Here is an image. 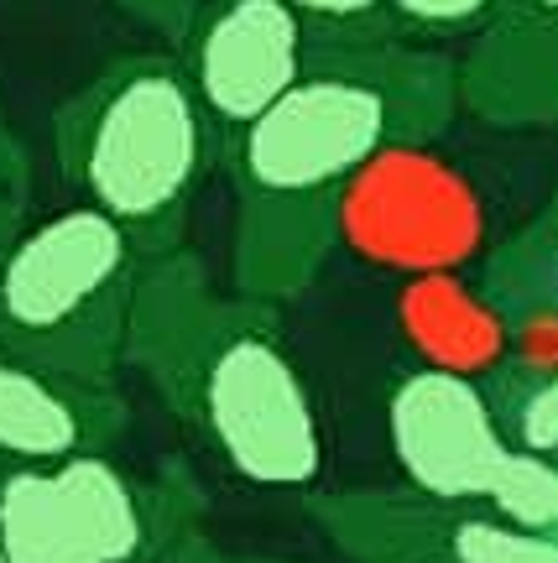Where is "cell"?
<instances>
[{
	"instance_id": "5bb4252c",
	"label": "cell",
	"mask_w": 558,
	"mask_h": 563,
	"mask_svg": "<svg viewBox=\"0 0 558 563\" xmlns=\"http://www.w3.org/2000/svg\"><path fill=\"white\" fill-rule=\"evenodd\" d=\"M501 0H392V32L397 42L434 47L449 37H470L496 16Z\"/></svg>"
},
{
	"instance_id": "8992f818",
	"label": "cell",
	"mask_w": 558,
	"mask_h": 563,
	"mask_svg": "<svg viewBox=\"0 0 558 563\" xmlns=\"http://www.w3.org/2000/svg\"><path fill=\"white\" fill-rule=\"evenodd\" d=\"M188 475H136L116 454L0 470V559L6 563H157L199 522Z\"/></svg>"
},
{
	"instance_id": "277c9868",
	"label": "cell",
	"mask_w": 558,
	"mask_h": 563,
	"mask_svg": "<svg viewBox=\"0 0 558 563\" xmlns=\"http://www.w3.org/2000/svg\"><path fill=\"white\" fill-rule=\"evenodd\" d=\"M141 277L146 251L89 203L21 224L0 251V350L116 386Z\"/></svg>"
},
{
	"instance_id": "6da1fadb",
	"label": "cell",
	"mask_w": 558,
	"mask_h": 563,
	"mask_svg": "<svg viewBox=\"0 0 558 563\" xmlns=\"http://www.w3.org/2000/svg\"><path fill=\"white\" fill-rule=\"evenodd\" d=\"M459 68L413 42H314L303 79L225 146L236 183V292L298 298L335 251L344 188L397 141H434Z\"/></svg>"
},
{
	"instance_id": "9c48e42d",
	"label": "cell",
	"mask_w": 558,
	"mask_h": 563,
	"mask_svg": "<svg viewBox=\"0 0 558 563\" xmlns=\"http://www.w3.org/2000/svg\"><path fill=\"white\" fill-rule=\"evenodd\" d=\"M308 53L314 37L287 0H204L178 58L220 136V162L225 146L303 79Z\"/></svg>"
},
{
	"instance_id": "7c38bea8",
	"label": "cell",
	"mask_w": 558,
	"mask_h": 563,
	"mask_svg": "<svg viewBox=\"0 0 558 563\" xmlns=\"http://www.w3.org/2000/svg\"><path fill=\"white\" fill-rule=\"evenodd\" d=\"M392 313H397L402 344L418 355V365H434V371L491 382L512 355L506 313L470 272L407 277Z\"/></svg>"
},
{
	"instance_id": "30bf717a",
	"label": "cell",
	"mask_w": 558,
	"mask_h": 563,
	"mask_svg": "<svg viewBox=\"0 0 558 563\" xmlns=\"http://www.w3.org/2000/svg\"><path fill=\"white\" fill-rule=\"evenodd\" d=\"M131 428L120 386L79 382L0 350V470L116 454Z\"/></svg>"
},
{
	"instance_id": "7a4b0ae2",
	"label": "cell",
	"mask_w": 558,
	"mask_h": 563,
	"mask_svg": "<svg viewBox=\"0 0 558 563\" xmlns=\"http://www.w3.org/2000/svg\"><path fill=\"white\" fill-rule=\"evenodd\" d=\"M173 418L245 485L314 490L324 422L272 302L215 292L188 251L146 262L131 319V355Z\"/></svg>"
},
{
	"instance_id": "52a82bcc",
	"label": "cell",
	"mask_w": 558,
	"mask_h": 563,
	"mask_svg": "<svg viewBox=\"0 0 558 563\" xmlns=\"http://www.w3.org/2000/svg\"><path fill=\"white\" fill-rule=\"evenodd\" d=\"M491 209L464 162L434 141H397L371 157L344 188L335 214V245L392 277L470 272L485 262Z\"/></svg>"
},
{
	"instance_id": "5b68a950",
	"label": "cell",
	"mask_w": 558,
	"mask_h": 563,
	"mask_svg": "<svg viewBox=\"0 0 558 563\" xmlns=\"http://www.w3.org/2000/svg\"><path fill=\"white\" fill-rule=\"evenodd\" d=\"M386 449L407 490L439 506H485L506 522L558 532V464L506 439L485 382L407 365L386 382Z\"/></svg>"
},
{
	"instance_id": "7402d4cb",
	"label": "cell",
	"mask_w": 558,
	"mask_h": 563,
	"mask_svg": "<svg viewBox=\"0 0 558 563\" xmlns=\"http://www.w3.org/2000/svg\"><path fill=\"white\" fill-rule=\"evenodd\" d=\"M0 563H6V559H0Z\"/></svg>"
},
{
	"instance_id": "ac0fdd59",
	"label": "cell",
	"mask_w": 558,
	"mask_h": 563,
	"mask_svg": "<svg viewBox=\"0 0 558 563\" xmlns=\"http://www.w3.org/2000/svg\"><path fill=\"white\" fill-rule=\"evenodd\" d=\"M157 563H240V559H230V553H225V548L215 543L199 522H194V527H183L178 538L167 543V553H162Z\"/></svg>"
},
{
	"instance_id": "44dd1931",
	"label": "cell",
	"mask_w": 558,
	"mask_h": 563,
	"mask_svg": "<svg viewBox=\"0 0 558 563\" xmlns=\"http://www.w3.org/2000/svg\"><path fill=\"white\" fill-rule=\"evenodd\" d=\"M240 563H287V559H240Z\"/></svg>"
},
{
	"instance_id": "d6986e66",
	"label": "cell",
	"mask_w": 558,
	"mask_h": 563,
	"mask_svg": "<svg viewBox=\"0 0 558 563\" xmlns=\"http://www.w3.org/2000/svg\"><path fill=\"white\" fill-rule=\"evenodd\" d=\"M371 563H449L439 553H392V559H371Z\"/></svg>"
},
{
	"instance_id": "e0dca14e",
	"label": "cell",
	"mask_w": 558,
	"mask_h": 563,
	"mask_svg": "<svg viewBox=\"0 0 558 563\" xmlns=\"http://www.w3.org/2000/svg\"><path fill=\"white\" fill-rule=\"evenodd\" d=\"M26 183H32L26 146H21V136L11 131L6 110H0V214H26Z\"/></svg>"
},
{
	"instance_id": "8fae6325",
	"label": "cell",
	"mask_w": 558,
	"mask_h": 563,
	"mask_svg": "<svg viewBox=\"0 0 558 563\" xmlns=\"http://www.w3.org/2000/svg\"><path fill=\"white\" fill-rule=\"evenodd\" d=\"M459 104L506 131L558 121V0H501L459 68Z\"/></svg>"
},
{
	"instance_id": "3957f363",
	"label": "cell",
	"mask_w": 558,
	"mask_h": 563,
	"mask_svg": "<svg viewBox=\"0 0 558 563\" xmlns=\"http://www.w3.org/2000/svg\"><path fill=\"white\" fill-rule=\"evenodd\" d=\"M63 178L146 251L173 256L220 162V136L173 53H131L84 84L53 115Z\"/></svg>"
},
{
	"instance_id": "ba28073f",
	"label": "cell",
	"mask_w": 558,
	"mask_h": 563,
	"mask_svg": "<svg viewBox=\"0 0 558 563\" xmlns=\"http://www.w3.org/2000/svg\"><path fill=\"white\" fill-rule=\"evenodd\" d=\"M303 511L360 563L392 553H439L449 563H558V532L517 527L485 506H439L407 485L308 490Z\"/></svg>"
},
{
	"instance_id": "4fadbf2b",
	"label": "cell",
	"mask_w": 558,
	"mask_h": 563,
	"mask_svg": "<svg viewBox=\"0 0 558 563\" xmlns=\"http://www.w3.org/2000/svg\"><path fill=\"white\" fill-rule=\"evenodd\" d=\"M485 391H491V407H496L506 439L538 460L558 464V365H538V371L501 365L485 382Z\"/></svg>"
},
{
	"instance_id": "2e32d148",
	"label": "cell",
	"mask_w": 558,
	"mask_h": 563,
	"mask_svg": "<svg viewBox=\"0 0 558 563\" xmlns=\"http://www.w3.org/2000/svg\"><path fill=\"white\" fill-rule=\"evenodd\" d=\"M125 16H136L141 26H152L157 37L167 42H188V32H194V21H199L204 0H116Z\"/></svg>"
},
{
	"instance_id": "9a60e30c",
	"label": "cell",
	"mask_w": 558,
	"mask_h": 563,
	"mask_svg": "<svg viewBox=\"0 0 558 563\" xmlns=\"http://www.w3.org/2000/svg\"><path fill=\"white\" fill-rule=\"evenodd\" d=\"M314 42H397L392 0H287Z\"/></svg>"
},
{
	"instance_id": "ffe728a7",
	"label": "cell",
	"mask_w": 558,
	"mask_h": 563,
	"mask_svg": "<svg viewBox=\"0 0 558 563\" xmlns=\"http://www.w3.org/2000/svg\"><path fill=\"white\" fill-rule=\"evenodd\" d=\"M21 230V214H0V251L11 245V235Z\"/></svg>"
}]
</instances>
